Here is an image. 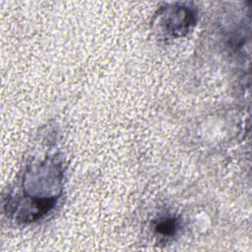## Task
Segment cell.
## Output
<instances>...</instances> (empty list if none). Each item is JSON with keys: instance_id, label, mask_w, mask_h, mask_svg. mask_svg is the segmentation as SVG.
I'll use <instances>...</instances> for the list:
<instances>
[{"instance_id": "1", "label": "cell", "mask_w": 252, "mask_h": 252, "mask_svg": "<svg viewBox=\"0 0 252 252\" xmlns=\"http://www.w3.org/2000/svg\"><path fill=\"white\" fill-rule=\"evenodd\" d=\"M155 228L157 229L158 233L161 234L162 236H170L174 234L177 228V223L176 220H174L173 219L166 218L158 220Z\"/></svg>"}]
</instances>
